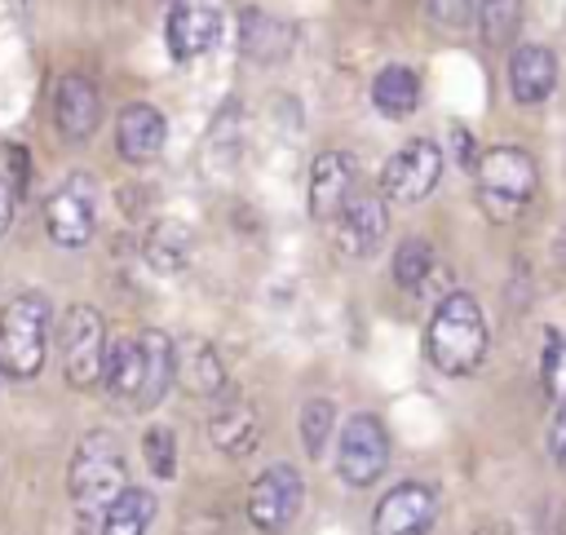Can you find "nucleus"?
<instances>
[{"label": "nucleus", "mask_w": 566, "mask_h": 535, "mask_svg": "<svg viewBox=\"0 0 566 535\" xmlns=\"http://www.w3.org/2000/svg\"><path fill=\"white\" fill-rule=\"evenodd\" d=\"M429 18L447 31H460L473 18V0H429Z\"/></svg>", "instance_id": "c756f323"}, {"label": "nucleus", "mask_w": 566, "mask_h": 535, "mask_svg": "<svg viewBox=\"0 0 566 535\" xmlns=\"http://www.w3.org/2000/svg\"><path fill=\"white\" fill-rule=\"evenodd\" d=\"M221 35V13L212 4H199V0H177L168 9V22H164V40H168V53L177 62H190L199 53H208Z\"/></svg>", "instance_id": "f8f14e48"}, {"label": "nucleus", "mask_w": 566, "mask_h": 535, "mask_svg": "<svg viewBox=\"0 0 566 535\" xmlns=\"http://www.w3.org/2000/svg\"><path fill=\"white\" fill-rule=\"evenodd\" d=\"M354 195H358V164L345 150H323L310 164V217L332 225Z\"/></svg>", "instance_id": "9b49d317"}, {"label": "nucleus", "mask_w": 566, "mask_h": 535, "mask_svg": "<svg viewBox=\"0 0 566 535\" xmlns=\"http://www.w3.org/2000/svg\"><path fill=\"white\" fill-rule=\"evenodd\" d=\"M66 486H71V504L80 517H102L111 508V500L128 486V469H124V447L115 433L97 429L84 433L71 469H66Z\"/></svg>", "instance_id": "f03ea898"}, {"label": "nucleus", "mask_w": 566, "mask_h": 535, "mask_svg": "<svg viewBox=\"0 0 566 535\" xmlns=\"http://www.w3.org/2000/svg\"><path fill=\"white\" fill-rule=\"evenodd\" d=\"M142 358H146V371H142L137 411H150V407L168 394V385L177 380V345H172L164 332L146 327V332H142Z\"/></svg>", "instance_id": "a211bd4d"}, {"label": "nucleus", "mask_w": 566, "mask_h": 535, "mask_svg": "<svg viewBox=\"0 0 566 535\" xmlns=\"http://www.w3.org/2000/svg\"><path fill=\"white\" fill-rule=\"evenodd\" d=\"M301 500H305V482L292 464H270L252 478L248 486V517L256 531L265 535H283L296 513H301Z\"/></svg>", "instance_id": "423d86ee"}, {"label": "nucleus", "mask_w": 566, "mask_h": 535, "mask_svg": "<svg viewBox=\"0 0 566 535\" xmlns=\"http://www.w3.org/2000/svg\"><path fill=\"white\" fill-rule=\"evenodd\" d=\"M442 177V150L429 141V137H416L407 141L402 150H394L380 168V190L394 199V203H416L424 195H433Z\"/></svg>", "instance_id": "6e6552de"}, {"label": "nucleus", "mask_w": 566, "mask_h": 535, "mask_svg": "<svg viewBox=\"0 0 566 535\" xmlns=\"http://www.w3.org/2000/svg\"><path fill=\"white\" fill-rule=\"evenodd\" d=\"M9 221H13V186H9V177L0 172V234L9 230Z\"/></svg>", "instance_id": "2f4dec72"}, {"label": "nucleus", "mask_w": 566, "mask_h": 535, "mask_svg": "<svg viewBox=\"0 0 566 535\" xmlns=\"http://www.w3.org/2000/svg\"><path fill=\"white\" fill-rule=\"evenodd\" d=\"M385 225H389V217H385L380 195H354V199L340 208V217L332 221V234H336L340 252H349V256H371V252L380 248V239H385Z\"/></svg>", "instance_id": "4468645a"}, {"label": "nucleus", "mask_w": 566, "mask_h": 535, "mask_svg": "<svg viewBox=\"0 0 566 535\" xmlns=\"http://www.w3.org/2000/svg\"><path fill=\"white\" fill-rule=\"evenodd\" d=\"M155 508H159L155 491H146V486H124V491L111 500V508L102 513V535H146L150 522H155Z\"/></svg>", "instance_id": "5701e85b"}, {"label": "nucleus", "mask_w": 566, "mask_h": 535, "mask_svg": "<svg viewBox=\"0 0 566 535\" xmlns=\"http://www.w3.org/2000/svg\"><path fill=\"white\" fill-rule=\"evenodd\" d=\"M332 402L327 398H310L305 407H301V442H305V451L310 455H323V442H327V433H332Z\"/></svg>", "instance_id": "bb28decb"}, {"label": "nucleus", "mask_w": 566, "mask_h": 535, "mask_svg": "<svg viewBox=\"0 0 566 535\" xmlns=\"http://www.w3.org/2000/svg\"><path fill=\"white\" fill-rule=\"evenodd\" d=\"M256 433H261V424H256V411L248 402H226L208 420V438L226 455H248L256 447Z\"/></svg>", "instance_id": "aec40b11"}, {"label": "nucleus", "mask_w": 566, "mask_h": 535, "mask_svg": "<svg viewBox=\"0 0 566 535\" xmlns=\"http://www.w3.org/2000/svg\"><path fill=\"white\" fill-rule=\"evenodd\" d=\"M548 447H553V460H557V469L566 473V402H562V411H557V420H553Z\"/></svg>", "instance_id": "7c9ffc66"}, {"label": "nucleus", "mask_w": 566, "mask_h": 535, "mask_svg": "<svg viewBox=\"0 0 566 535\" xmlns=\"http://www.w3.org/2000/svg\"><path fill=\"white\" fill-rule=\"evenodd\" d=\"M53 119H57V133L66 141H88L102 124V97H97V84L88 75H62L57 80V93H53Z\"/></svg>", "instance_id": "ddd939ff"}, {"label": "nucleus", "mask_w": 566, "mask_h": 535, "mask_svg": "<svg viewBox=\"0 0 566 535\" xmlns=\"http://www.w3.org/2000/svg\"><path fill=\"white\" fill-rule=\"evenodd\" d=\"M142 371H146V358H142V336H124L115 345H106V363H102V380L111 389V398L137 407L142 398Z\"/></svg>", "instance_id": "f3484780"}, {"label": "nucleus", "mask_w": 566, "mask_h": 535, "mask_svg": "<svg viewBox=\"0 0 566 535\" xmlns=\"http://www.w3.org/2000/svg\"><path fill=\"white\" fill-rule=\"evenodd\" d=\"M164 137H168V124L150 102H128L115 119V150L128 164H150L164 150Z\"/></svg>", "instance_id": "2eb2a0df"}, {"label": "nucleus", "mask_w": 566, "mask_h": 535, "mask_svg": "<svg viewBox=\"0 0 566 535\" xmlns=\"http://www.w3.org/2000/svg\"><path fill=\"white\" fill-rule=\"evenodd\" d=\"M93 225H97V212H93V186L88 177H66L49 203H44V230L57 248H84L93 239Z\"/></svg>", "instance_id": "1a4fd4ad"}, {"label": "nucleus", "mask_w": 566, "mask_h": 535, "mask_svg": "<svg viewBox=\"0 0 566 535\" xmlns=\"http://www.w3.org/2000/svg\"><path fill=\"white\" fill-rule=\"evenodd\" d=\"M429 265H433V248L424 239H402L398 243V252H394V279H398V287L416 292L429 279Z\"/></svg>", "instance_id": "393cba45"}, {"label": "nucleus", "mask_w": 566, "mask_h": 535, "mask_svg": "<svg viewBox=\"0 0 566 535\" xmlns=\"http://www.w3.org/2000/svg\"><path fill=\"white\" fill-rule=\"evenodd\" d=\"M544 385L557 402H566V340H553L544 354Z\"/></svg>", "instance_id": "c85d7f7f"}, {"label": "nucleus", "mask_w": 566, "mask_h": 535, "mask_svg": "<svg viewBox=\"0 0 566 535\" xmlns=\"http://www.w3.org/2000/svg\"><path fill=\"white\" fill-rule=\"evenodd\" d=\"M146 256H150V265H159V270H177V265L186 261V230H177V225H155L150 239H146Z\"/></svg>", "instance_id": "a878e982"}, {"label": "nucleus", "mask_w": 566, "mask_h": 535, "mask_svg": "<svg viewBox=\"0 0 566 535\" xmlns=\"http://www.w3.org/2000/svg\"><path fill=\"white\" fill-rule=\"evenodd\" d=\"M49 301L40 292H22L0 310V371L13 380H31L44 367L49 349Z\"/></svg>", "instance_id": "20e7f679"}, {"label": "nucleus", "mask_w": 566, "mask_h": 535, "mask_svg": "<svg viewBox=\"0 0 566 535\" xmlns=\"http://www.w3.org/2000/svg\"><path fill=\"white\" fill-rule=\"evenodd\" d=\"M239 35H243V53L252 62H279L292 49V27L265 9H248L239 18Z\"/></svg>", "instance_id": "6ab92c4d"}, {"label": "nucleus", "mask_w": 566, "mask_h": 535, "mask_svg": "<svg viewBox=\"0 0 566 535\" xmlns=\"http://www.w3.org/2000/svg\"><path fill=\"white\" fill-rule=\"evenodd\" d=\"M371 102H376V111H380L385 119H407V115L420 106V80H416V71L402 66V62L385 66V71L371 80Z\"/></svg>", "instance_id": "412c9836"}, {"label": "nucleus", "mask_w": 566, "mask_h": 535, "mask_svg": "<svg viewBox=\"0 0 566 535\" xmlns=\"http://www.w3.org/2000/svg\"><path fill=\"white\" fill-rule=\"evenodd\" d=\"M389 464V433L371 411H358L345 420L336 442V473L349 486H371Z\"/></svg>", "instance_id": "0eeeda50"}, {"label": "nucleus", "mask_w": 566, "mask_h": 535, "mask_svg": "<svg viewBox=\"0 0 566 535\" xmlns=\"http://www.w3.org/2000/svg\"><path fill=\"white\" fill-rule=\"evenodd\" d=\"M478 208L491 221H513L535 195V159L517 146H491L473 164Z\"/></svg>", "instance_id": "7ed1b4c3"}, {"label": "nucleus", "mask_w": 566, "mask_h": 535, "mask_svg": "<svg viewBox=\"0 0 566 535\" xmlns=\"http://www.w3.org/2000/svg\"><path fill=\"white\" fill-rule=\"evenodd\" d=\"M429 363L447 376H469L486 358V318L469 292H451L438 301L429 332H424Z\"/></svg>", "instance_id": "f257e3e1"}, {"label": "nucleus", "mask_w": 566, "mask_h": 535, "mask_svg": "<svg viewBox=\"0 0 566 535\" xmlns=\"http://www.w3.org/2000/svg\"><path fill=\"white\" fill-rule=\"evenodd\" d=\"M478 27H482V44H491V49L513 44V35L522 27V0H482Z\"/></svg>", "instance_id": "b1692460"}, {"label": "nucleus", "mask_w": 566, "mask_h": 535, "mask_svg": "<svg viewBox=\"0 0 566 535\" xmlns=\"http://www.w3.org/2000/svg\"><path fill=\"white\" fill-rule=\"evenodd\" d=\"M177 380L186 385V394L195 398H208L226 385V371H221V358L208 340H186L177 345Z\"/></svg>", "instance_id": "4be33fe9"}, {"label": "nucleus", "mask_w": 566, "mask_h": 535, "mask_svg": "<svg viewBox=\"0 0 566 535\" xmlns=\"http://www.w3.org/2000/svg\"><path fill=\"white\" fill-rule=\"evenodd\" d=\"M438 522V495L424 482H402L380 495L371 513V535H429Z\"/></svg>", "instance_id": "9d476101"}, {"label": "nucleus", "mask_w": 566, "mask_h": 535, "mask_svg": "<svg viewBox=\"0 0 566 535\" xmlns=\"http://www.w3.org/2000/svg\"><path fill=\"white\" fill-rule=\"evenodd\" d=\"M146 460L159 478H172L177 473V460H172V433L168 429H150L146 433Z\"/></svg>", "instance_id": "cd10ccee"}, {"label": "nucleus", "mask_w": 566, "mask_h": 535, "mask_svg": "<svg viewBox=\"0 0 566 535\" xmlns=\"http://www.w3.org/2000/svg\"><path fill=\"white\" fill-rule=\"evenodd\" d=\"M557 84V57L544 44H517L509 57V88L513 102L522 106H539Z\"/></svg>", "instance_id": "dca6fc26"}, {"label": "nucleus", "mask_w": 566, "mask_h": 535, "mask_svg": "<svg viewBox=\"0 0 566 535\" xmlns=\"http://www.w3.org/2000/svg\"><path fill=\"white\" fill-rule=\"evenodd\" d=\"M57 349H62V371L75 389H88L102 380L106 363V323L93 305H71L57 327Z\"/></svg>", "instance_id": "39448f33"}]
</instances>
